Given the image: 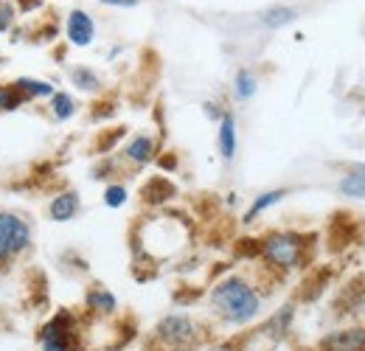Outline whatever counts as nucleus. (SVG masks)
Here are the masks:
<instances>
[{
	"instance_id": "1",
	"label": "nucleus",
	"mask_w": 365,
	"mask_h": 351,
	"mask_svg": "<svg viewBox=\"0 0 365 351\" xmlns=\"http://www.w3.org/2000/svg\"><path fill=\"white\" fill-rule=\"evenodd\" d=\"M211 309L228 323V326H247L262 315V295L259 290L242 278V275H228L211 287Z\"/></svg>"
},
{
	"instance_id": "2",
	"label": "nucleus",
	"mask_w": 365,
	"mask_h": 351,
	"mask_svg": "<svg viewBox=\"0 0 365 351\" xmlns=\"http://www.w3.org/2000/svg\"><path fill=\"white\" fill-rule=\"evenodd\" d=\"M315 242V236H307V233H295V230H278L262 239V259L281 270V273H289V270H298L307 262V250L309 245Z\"/></svg>"
},
{
	"instance_id": "3",
	"label": "nucleus",
	"mask_w": 365,
	"mask_h": 351,
	"mask_svg": "<svg viewBox=\"0 0 365 351\" xmlns=\"http://www.w3.org/2000/svg\"><path fill=\"white\" fill-rule=\"evenodd\" d=\"M152 340L158 343L160 351H194L202 340V329L191 315L172 312V315L160 317Z\"/></svg>"
},
{
	"instance_id": "4",
	"label": "nucleus",
	"mask_w": 365,
	"mask_h": 351,
	"mask_svg": "<svg viewBox=\"0 0 365 351\" xmlns=\"http://www.w3.org/2000/svg\"><path fill=\"white\" fill-rule=\"evenodd\" d=\"M34 245L31 225L20 214L0 211V270H6L11 262H17L23 253H29Z\"/></svg>"
},
{
	"instance_id": "5",
	"label": "nucleus",
	"mask_w": 365,
	"mask_h": 351,
	"mask_svg": "<svg viewBox=\"0 0 365 351\" xmlns=\"http://www.w3.org/2000/svg\"><path fill=\"white\" fill-rule=\"evenodd\" d=\"M40 351H79L82 349V332L73 312L59 309L37 335Z\"/></svg>"
},
{
	"instance_id": "6",
	"label": "nucleus",
	"mask_w": 365,
	"mask_h": 351,
	"mask_svg": "<svg viewBox=\"0 0 365 351\" xmlns=\"http://www.w3.org/2000/svg\"><path fill=\"white\" fill-rule=\"evenodd\" d=\"M318 351H365V326L337 329V332L323 335Z\"/></svg>"
},
{
	"instance_id": "7",
	"label": "nucleus",
	"mask_w": 365,
	"mask_h": 351,
	"mask_svg": "<svg viewBox=\"0 0 365 351\" xmlns=\"http://www.w3.org/2000/svg\"><path fill=\"white\" fill-rule=\"evenodd\" d=\"M93 37H96V23H93L91 14L82 11V9L71 11V17H68V40H71V45L88 48L93 43Z\"/></svg>"
},
{
	"instance_id": "8",
	"label": "nucleus",
	"mask_w": 365,
	"mask_h": 351,
	"mask_svg": "<svg viewBox=\"0 0 365 351\" xmlns=\"http://www.w3.org/2000/svg\"><path fill=\"white\" fill-rule=\"evenodd\" d=\"M79 208H82V200H79L76 191H59V194L51 197V203H48V217L53 222H71V220H76Z\"/></svg>"
},
{
	"instance_id": "9",
	"label": "nucleus",
	"mask_w": 365,
	"mask_h": 351,
	"mask_svg": "<svg viewBox=\"0 0 365 351\" xmlns=\"http://www.w3.org/2000/svg\"><path fill=\"white\" fill-rule=\"evenodd\" d=\"M155 155H158V143H155L152 135H135V138H130L127 146H124V158H127L130 163H135V166L152 163Z\"/></svg>"
},
{
	"instance_id": "10",
	"label": "nucleus",
	"mask_w": 365,
	"mask_h": 351,
	"mask_svg": "<svg viewBox=\"0 0 365 351\" xmlns=\"http://www.w3.org/2000/svg\"><path fill=\"white\" fill-rule=\"evenodd\" d=\"M178 194V185L169 180V177H152V180H146L143 183V188H140V197H143V203H149V205H163L166 200H172Z\"/></svg>"
},
{
	"instance_id": "11",
	"label": "nucleus",
	"mask_w": 365,
	"mask_h": 351,
	"mask_svg": "<svg viewBox=\"0 0 365 351\" xmlns=\"http://www.w3.org/2000/svg\"><path fill=\"white\" fill-rule=\"evenodd\" d=\"M85 307L91 309V312H98V315H113L115 309H118V301H115V295L107 290V287H91L88 290V295H85Z\"/></svg>"
},
{
	"instance_id": "12",
	"label": "nucleus",
	"mask_w": 365,
	"mask_h": 351,
	"mask_svg": "<svg viewBox=\"0 0 365 351\" xmlns=\"http://www.w3.org/2000/svg\"><path fill=\"white\" fill-rule=\"evenodd\" d=\"M217 143H220V155L225 161H233L236 158V118L225 113L220 118V135H217Z\"/></svg>"
},
{
	"instance_id": "13",
	"label": "nucleus",
	"mask_w": 365,
	"mask_h": 351,
	"mask_svg": "<svg viewBox=\"0 0 365 351\" xmlns=\"http://www.w3.org/2000/svg\"><path fill=\"white\" fill-rule=\"evenodd\" d=\"M14 88L20 90L29 101H34V98H51L56 88L46 82V79H31V76H20V79H14Z\"/></svg>"
},
{
	"instance_id": "14",
	"label": "nucleus",
	"mask_w": 365,
	"mask_h": 351,
	"mask_svg": "<svg viewBox=\"0 0 365 351\" xmlns=\"http://www.w3.org/2000/svg\"><path fill=\"white\" fill-rule=\"evenodd\" d=\"M287 197V188H273V191H264V194H259L256 200H253V205L247 208V214H245V225H250V222H256V217L262 214V211H267V208H273L275 203H281Z\"/></svg>"
},
{
	"instance_id": "15",
	"label": "nucleus",
	"mask_w": 365,
	"mask_h": 351,
	"mask_svg": "<svg viewBox=\"0 0 365 351\" xmlns=\"http://www.w3.org/2000/svg\"><path fill=\"white\" fill-rule=\"evenodd\" d=\"M51 116H53L56 121H71V118L76 116V101H73V96L65 93V90H56V93L51 96Z\"/></svg>"
},
{
	"instance_id": "16",
	"label": "nucleus",
	"mask_w": 365,
	"mask_h": 351,
	"mask_svg": "<svg viewBox=\"0 0 365 351\" xmlns=\"http://www.w3.org/2000/svg\"><path fill=\"white\" fill-rule=\"evenodd\" d=\"M340 191L346 197H357V200H365V163L354 166L349 175L340 180Z\"/></svg>"
},
{
	"instance_id": "17",
	"label": "nucleus",
	"mask_w": 365,
	"mask_h": 351,
	"mask_svg": "<svg viewBox=\"0 0 365 351\" xmlns=\"http://www.w3.org/2000/svg\"><path fill=\"white\" fill-rule=\"evenodd\" d=\"M71 82H73V88L82 90V93H96V90L101 88V79H98V73L88 68V65H76L73 71H71Z\"/></svg>"
},
{
	"instance_id": "18",
	"label": "nucleus",
	"mask_w": 365,
	"mask_h": 351,
	"mask_svg": "<svg viewBox=\"0 0 365 351\" xmlns=\"http://www.w3.org/2000/svg\"><path fill=\"white\" fill-rule=\"evenodd\" d=\"M292 317H295V309L292 307H284L278 309L273 317L264 323V335H273V337H284L287 332H289V326H292Z\"/></svg>"
},
{
	"instance_id": "19",
	"label": "nucleus",
	"mask_w": 365,
	"mask_h": 351,
	"mask_svg": "<svg viewBox=\"0 0 365 351\" xmlns=\"http://www.w3.org/2000/svg\"><path fill=\"white\" fill-rule=\"evenodd\" d=\"M256 90H259V82H256V76H253L247 68L236 71V79H233V93H236V98H239V101H250V98L256 96Z\"/></svg>"
},
{
	"instance_id": "20",
	"label": "nucleus",
	"mask_w": 365,
	"mask_h": 351,
	"mask_svg": "<svg viewBox=\"0 0 365 351\" xmlns=\"http://www.w3.org/2000/svg\"><path fill=\"white\" fill-rule=\"evenodd\" d=\"M23 104H29V98L14 88V82L0 85V113H14V110H20Z\"/></svg>"
},
{
	"instance_id": "21",
	"label": "nucleus",
	"mask_w": 365,
	"mask_h": 351,
	"mask_svg": "<svg viewBox=\"0 0 365 351\" xmlns=\"http://www.w3.org/2000/svg\"><path fill=\"white\" fill-rule=\"evenodd\" d=\"M295 17H298V11L289 9V6H270V9L262 14V23H264L267 29H281V26L292 23Z\"/></svg>"
},
{
	"instance_id": "22",
	"label": "nucleus",
	"mask_w": 365,
	"mask_h": 351,
	"mask_svg": "<svg viewBox=\"0 0 365 351\" xmlns=\"http://www.w3.org/2000/svg\"><path fill=\"white\" fill-rule=\"evenodd\" d=\"M127 197H130V191H127V185H121V183H110V185L104 188V203H107V208H121V205H127Z\"/></svg>"
},
{
	"instance_id": "23",
	"label": "nucleus",
	"mask_w": 365,
	"mask_h": 351,
	"mask_svg": "<svg viewBox=\"0 0 365 351\" xmlns=\"http://www.w3.org/2000/svg\"><path fill=\"white\" fill-rule=\"evenodd\" d=\"M14 17H17V9H14V3H11V0H0V34L11 31V26H14Z\"/></svg>"
},
{
	"instance_id": "24",
	"label": "nucleus",
	"mask_w": 365,
	"mask_h": 351,
	"mask_svg": "<svg viewBox=\"0 0 365 351\" xmlns=\"http://www.w3.org/2000/svg\"><path fill=\"white\" fill-rule=\"evenodd\" d=\"M118 138H124V127H118V130L113 132V135H104V138H98V149H101V152H107V149H113Z\"/></svg>"
},
{
	"instance_id": "25",
	"label": "nucleus",
	"mask_w": 365,
	"mask_h": 351,
	"mask_svg": "<svg viewBox=\"0 0 365 351\" xmlns=\"http://www.w3.org/2000/svg\"><path fill=\"white\" fill-rule=\"evenodd\" d=\"M202 107H205V116H208V118H217V121H220V118L225 116V113H222V110H217V104H211V101H205Z\"/></svg>"
},
{
	"instance_id": "26",
	"label": "nucleus",
	"mask_w": 365,
	"mask_h": 351,
	"mask_svg": "<svg viewBox=\"0 0 365 351\" xmlns=\"http://www.w3.org/2000/svg\"><path fill=\"white\" fill-rule=\"evenodd\" d=\"M158 163H160L163 169H175V166H178V158H175V155H163Z\"/></svg>"
},
{
	"instance_id": "27",
	"label": "nucleus",
	"mask_w": 365,
	"mask_h": 351,
	"mask_svg": "<svg viewBox=\"0 0 365 351\" xmlns=\"http://www.w3.org/2000/svg\"><path fill=\"white\" fill-rule=\"evenodd\" d=\"M104 6H124V9H130V6H138V0H101Z\"/></svg>"
},
{
	"instance_id": "28",
	"label": "nucleus",
	"mask_w": 365,
	"mask_h": 351,
	"mask_svg": "<svg viewBox=\"0 0 365 351\" xmlns=\"http://www.w3.org/2000/svg\"><path fill=\"white\" fill-rule=\"evenodd\" d=\"M20 6H23V11H31V9H37L40 6V0H17Z\"/></svg>"
},
{
	"instance_id": "29",
	"label": "nucleus",
	"mask_w": 365,
	"mask_h": 351,
	"mask_svg": "<svg viewBox=\"0 0 365 351\" xmlns=\"http://www.w3.org/2000/svg\"><path fill=\"white\" fill-rule=\"evenodd\" d=\"M0 68H3V56H0Z\"/></svg>"
}]
</instances>
